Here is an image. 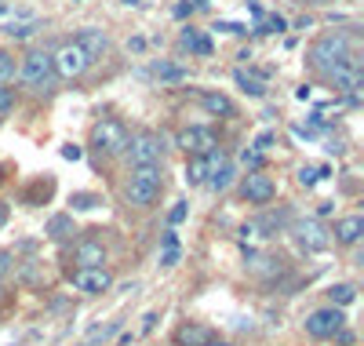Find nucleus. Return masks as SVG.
Instances as JSON below:
<instances>
[{
    "label": "nucleus",
    "mask_w": 364,
    "mask_h": 346,
    "mask_svg": "<svg viewBox=\"0 0 364 346\" xmlns=\"http://www.w3.org/2000/svg\"><path fill=\"white\" fill-rule=\"evenodd\" d=\"M161 186H164V179H161V164H139V168L132 172L128 186H124V197H128L132 208H149V204L157 201Z\"/></svg>",
    "instance_id": "nucleus-1"
},
{
    "label": "nucleus",
    "mask_w": 364,
    "mask_h": 346,
    "mask_svg": "<svg viewBox=\"0 0 364 346\" xmlns=\"http://www.w3.org/2000/svg\"><path fill=\"white\" fill-rule=\"evenodd\" d=\"M26 88H33V91H48L55 84V62H51V51H29L22 58V66H18Z\"/></svg>",
    "instance_id": "nucleus-2"
},
{
    "label": "nucleus",
    "mask_w": 364,
    "mask_h": 346,
    "mask_svg": "<svg viewBox=\"0 0 364 346\" xmlns=\"http://www.w3.org/2000/svg\"><path fill=\"white\" fill-rule=\"evenodd\" d=\"M128 128L120 120H99L95 128H91V146H95L99 153H106V157H117V153H124L128 150Z\"/></svg>",
    "instance_id": "nucleus-3"
},
{
    "label": "nucleus",
    "mask_w": 364,
    "mask_h": 346,
    "mask_svg": "<svg viewBox=\"0 0 364 346\" xmlns=\"http://www.w3.org/2000/svg\"><path fill=\"white\" fill-rule=\"evenodd\" d=\"M346 55H350L346 33H328V37H321V41L310 48V62H314V70H321V73H328L331 66H339Z\"/></svg>",
    "instance_id": "nucleus-4"
},
{
    "label": "nucleus",
    "mask_w": 364,
    "mask_h": 346,
    "mask_svg": "<svg viewBox=\"0 0 364 346\" xmlns=\"http://www.w3.org/2000/svg\"><path fill=\"white\" fill-rule=\"evenodd\" d=\"M51 62H55V77H66V80L84 77V73H87V66H91V58L84 55V48H80L77 41H66L63 48H58V51L51 55Z\"/></svg>",
    "instance_id": "nucleus-5"
},
{
    "label": "nucleus",
    "mask_w": 364,
    "mask_h": 346,
    "mask_svg": "<svg viewBox=\"0 0 364 346\" xmlns=\"http://www.w3.org/2000/svg\"><path fill=\"white\" fill-rule=\"evenodd\" d=\"M291 237L302 251H310V256L314 251H328V244H331V234H328V226L321 223V219H295Z\"/></svg>",
    "instance_id": "nucleus-6"
},
{
    "label": "nucleus",
    "mask_w": 364,
    "mask_h": 346,
    "mask_svg": "<svg viewBox=\"0 0 364 346\" xmlns=\"http://www.w3.org/2000/svg\"><path fill=\"white\" fill-rule=\"evenodd\" d=\"M124 153H132V164H135V168H139V164H161L164 139H161L157 132H139V135L128 139V150H124Z\"/></svg>",
    "instance_id": "nucleus-7"
},
{
    "label": "nucleus",
    "mask_w": 364,
    "mask_h": 346,
    "mask_svg": "<svg viewBox=\"0 0 364 346\" xmlns=\"http://www.w3.org/2000/svg\"><path fill=\"white\" fill-rule=\"evenodd\" d=\"M70 281H73V288L84 292V295H102V292L113 288V273L106 266H77L70 273Z\"/></svg>",
    "instance_id": "nucleus-8"
},
{
    "label": "nucleus",
    "mask_w": 364,
    "mask_h": 346,
    "mask_svg": "<svg viewBox=\"0 0 364 346\" xmlns=\"http://www.w3.org/2000/svg\"><path fill=\"white\" fill-rule=\"evenodd\" d=\"M240 194H245L248 204H269L273 197H277V182H273L262 168L259 172H248L245 182H240Z\"/></svg>",
    "instance_id": "nucleus-9"
},
{
    "label": "nucleus",
    "mask_w": 364,
    "mask_h": 346,
    "mask_svg": "<svg viewBox=\"0 0 364 346\" xmlns=\"http://www.w3.org/2000/svg\"><path fill=\"white\" fill-rule=\"evenodd\" d=\"M343 325H346V318H343V310H339V306L314 310L310 318H306V332H310L314 339H331V335H336Z\"/></svg>",
    "instance_id": "nucleus-10"
},
{
    "label": "nucleus",
    "mask_w": 364,
    "mask_h": 346,
    "mask_svg": "<svg viewBox=\"0 0 364 346\" xmlns=\"http://www.w3.org/2000/svg\"><path fill=\"white\" fill-rule=\"evenodd\" d=\"M328 80L331 84H336L339 91H350V95H353V91L360 88V80H364V70H360V58L350 51L343 62H339V66H331L328 70Z\"/></svg>",
    "instance_id": "nucleus-11"
},
{
    "label": "nucleus",
    "mask_w": 364,
    "mask_h": 346,
    "mask_svg": "<svg viewBox=\"0 0 364 346\" xmlns=\"http://www.w3.org/2000/svg\"><path fill=\"white\" fill-rule=\"evenodd\" d=\"M80 48H84V55L95 62V58H102L106 51H109V37L102 33V29H95V26H87V29H80V33L73 37Z\"/></svg>",
    "instance_id": "nucleus-12"
},
{
    "label": "nucleus",
    "mask_w": 364,
    "mask_h": 346,
    "mask_svg": "<svg viewBox=\"0 0 364 346\" xmlns=\"http://www.w3.org/2000/svg\"><path fill=\"white\" fill-rule=\"evenodd\" d=\"M178 146L193 157V153H208V150H215L219 142H215V135H211L208 128H186V132H178Z\"/></svg>",
    "instance_id": "nucleus-13"
},
{
    "label": "nucleus",
    "mask_w": 364,
    "mask_h": 346,
    "mask_svg": "<svg viewBox=\"0 0 364 346\" xmlns=\"http://www.w3.org/2000/svg\"><path fill=\"white\" fill-rule=\"evenodd\" d=\"M73 263L77 266H106V248H102V241H80L77 244V251H73Z\"/></svg>",
    "instance_id": "nucleus-14"
},
{
    "label": "nucleus",
    "mask_w": 364,
    "mask_h": 346,
    "mask_svg": "<svg viewBox=\"0 0 364 346\" xmlns=\"http://www.w3.org/2000/svg\"><path fill=\"white\" fill-rule=\"evenodd\" d=\"M364 234V215H346L336 223V241L339 244H357Z\"/></svg>",
    "instance_id": "nucleus-15"
},
{
    "label": "nucleus",
    "mask_w": 364,
    "mask_h": 346,
    "mask_svg": "<svg viewBox=\"0 0 364 346\" xmlns=\"http://www.w3.org/2000/svg\"><path fill=\"white\" fill-rule=\"evenodd\" d=\"M233 80H237V88L245 91V95H252V99H262V95H266V80L255 77V73H248L245 66L233 70Z\"/></svg>",
    "instance_id": "nucleus-16"
},
{
    "label": "nucleus",
    "mask_w": 364,
    "mask_h": 346,
    "mask_svg": "<svg viewBox=\"0 0 364 346\" xmlns=\"http://www.w3.org/2000/svg\"><path fill=\"white\" fill-rule=\"evenodd\" d=\"M200 106H204L211 117H233V113H237L233 103H230L226 95H219V91H204V95H200Z\"/></svg>",
    "instance_id": "nucleus-17"
},
{
    "label": "nucleus",
    "mask_w": 364,
    "mask_h": 346,
    "mask_svg": "<svg viewBox=\"0 0 364 346\" xmlns=\"http://www.w3.org/2000/svg\"><path fill=\"white\" fill-rule=\"evenodd\" d=\"M51 241H66L70 234H77L73 230V215H55V219H48V230H44Z\"/></svg>",
    "instance_id": "nucleus-18"
},
{
    "label": "nucleus",
    "mask_w": 364,
    "mask_h": 346,
    "mask_svg": "<svg viewBox=\"0 0 364 346\" xmlns=\"http://www.w3.org/2000/svg\"><path fill=\"white\" fill-rule=\"evenodd\" d=\"M186 182L190 186H204L208 182V161H204V153H193L190 161H186Z\"/></svg>",
    "instance_id": "nucleus-19"
},
{
    "label": "nucleus",
    "mask_w": 364,
    "mask_h": 346,
    "mask_svg": "<svg viewBox=\"0 0 364 346\" xmlns=\"http://www.w3.org/2000/svg\"><path fill=\"white\" fill-rule=\"evenodd\" d=\"M178 256H182V251H178V234L175 230H168L164 234V241H161V266H175L178 263Z\"/></svg>",
    "instance_id": "nucleus-20"
},
{
    "label": "nucleus",
    "mask_w": 364,
    "mask_h": 346,
    "mask_svg": "<svg viewBox=\"0 0 364 346\" xmlns=\"http://www.w3.org/2000/svg\"><path fill=\"white\" fill-rule=\"evenodd\" d=\"M230 182H233V164L226 161L223 168H215V172L208 175V182H204V186H208V190H215V194H223V190H226Z\"/></svg>",
    "instance_id": "nucleus-21"
},
{
    "label": "nucleus",
    "mask_w": 364,
    "mask_h": 346,
    "mask_svg": "<svg viewBox=\"0 0 364 346\" xmlns=\"http://www.w3.org/2000/svg\"><path fill=\"white\" fill-rule=\"evenodd\" d=\"M182 48H190L193 55H211V41L204 33H197V29H186V33H182Z\"/></svg>",
    "instance_id": "nucleus-22"
},
{
    "label": "nucleus",
    "mask_w": 364,
    "mask_h": 346,
    "mask_svg": "<svg viewBox=\"0 0 364 346\" xmlns=\"http://www.w3.org/2000/svg\"><path fill=\"white\" fill-rule=\"evenodd\" d=\"M154 77H157V80H186L190 70H186V66H175V62H157Z\"/></svg>",
    "instance_id": "nucleus-23"
},
{
    "label": "nucleus",
    "mask_w": 364,
    "mask_h": 346,
    "mask_svg": "<svg viewBox=\"0 0 364 346\" xmlns=\"http://www.w3.org/2000/svg\"><path fill=\"white\" fill-rule=\"evenodd\" d=\"M211 339V332L208 328H178V346H204Z\"/></svg>",
    "instance_id": "nucleus-24"
},
{
    "label": "nucleus",
    "mask_w": 364,
    "mask_h": 346,
    "mask_svg": "<svg viewBox=\"0 0 364 346\" xmlns=\"http://www.w3.org/2000/svg\"><path fill=\"white\" fill-rule=\"evenodd\" d=\"M328 295H331V306H350V303L357 299V288H353V285H336Z\"/></svg>",
    "instance_id": "nucleus-25"
},
{
    "label": "nucleus",
    "mask_w": 364,
    "mask_h": 346,
    "mask_svg": "<svg viewBox=\"0 0 364 346\" xmlns=\"http://www.w3.org/2000/svg\"><path fill=\"white\" fill-rule=\"evenodd\" d=\"M288 22L281 15H259V33H284Z\"/></svg>",
    "instance_id": "nucleus-26"
},
{
    "label": "nucleus",
    "mask_w": 364,
    "mask_h": 346,
    "mask_svg": "<svg viewBox=\"0 0 364 346\" xmlns=\"http://www.w3.org/2000/svg\"><path fill=\"white\" fill-rule=\"evenodd\" d=\"M15 70H18V66H15V55L0 48V84H8V80L15 77Z\"/></svg>",
    "instance_id": "nucleus-27"
},
{
    "label": "nucleus",
    "mask_w": 364,
    "mask_h": 346,
    "mask_svg": "<svg viewBox=\"0 0 364 346\" xmlns=\"http://www.w3.org/2000/svg\"><path fill=\"white\" fill-rule=\"evenodd\" d=\"M37 29H41L37 22H11V26H8V37H15V41H26V37H33Z\"/></svg>",
    "instance_id": "nucleus-28"
},
{
    "label": "nucleus",
    "mask_w": 364,
    "mask_h": 346,
    "mask_svg": "<svg viewBox=\"0 0 364 346\" xmlns=\"http://www.w3.org/2000/svg\"><path fill=\"white\" fill-rule=\"evenodd\" d=\"M11 110H15V88L0 84V117H8Z\"/></svg>",
    "instance_id": "nucleus-29"
},
{
    "label": "nucleus",
    "mask_w": 364,
    "mask_h": 346,
    "mask_svg": "<svg viewBox=\"0 0 364 346\" xmlns=\"http://www.w3.org/2000/svg\"><path fill=\"white\" fill-rule=\"evenodd\" d=\"M77 211H91V208H95L99 201H95V194H73V201H70Z\"/></svg>",
    "instance_id": "nucleus-30"
},
{
    "label": "nucleus",
    "mask_w": 364,
    "mask_h": 346,
    "mask_svg": "<svg viewBox=\"0 0 364 346\" xmlns=\"http://www.w3.org/2000/svg\"><path fill=\"white\" fill-rule=\"evenodd\" d=\"M186 215H190V208H186V201H175V208L168 211V223H171V226H178V223H182V219H186Z\"/></svg>",
    "instance_id": "nucleus-31"
},
{
    "label": "nucleus",
    "mask_w": 364,
    "mask_h": 346,
    "mask_svg": "<svg viewBox=\"0 0 364 346\" xmlns=\"http://www.w3.org/2000/svg\"><path fill=\"white\" fill-rule=\"evenodd\" d=\"M240 161H245L252 172H259V168H262V153H259V150H245V153H240Z\"/></svg>",
    "instance_id": "nucleus-32"
},
{
    "label": "nucleus",
    "mask_w": 364,
    "mask_h": 346,
    "mask_svg": "<svg viewBox=\"0 0 364 346\" xmlns=\"http://www.w3.org/2000/svg\"><path fill=\"white\" fill-rule=\"evenodd\" d=\"M273 139H277V135H273V132H259V135H255V142H252V150L266 153V150L273 146Z\"/></svg>",
    "instance_id": "nucleus-33"
},
{
    "label": "nucleus",
    "mask_w": 364,
    "mask_h": 346,
    "mask_svg": "<svg viewBox=\"0 0 364 346\" xmlns=\"http://www.w3.org/2000/svg\"><path fill=\"white\" fill-rule=\"evenodd\" d=\"M317 179H321V172H317V168H306V164L299 168V182H302V186H314Z\"/></svg>",
    "instance_id": "nucleus-34"
},
{
    "label": "nucleus",
    "mask_w": 364,
    "mask_h": 346,
    "mask_svg": "<svg viewBox=\"0 0 364 346\" xmlns=\"http://www.w3.org/2000/svg\"><path fill=\"white\" fill-rule=\"evenodd\" d=\"M63 157H66V161H80V157H84V150H80L77 142H70V146H63Z\"/></svg>",
    "instance_id": "nucleus-35"
},
{
    "label": "nucleus",
    "mask_w": 364,
    "mask_h": 346,
    "mask_svg": "<svg viewBox=\"0 0 364 346\" xmlns=\"http://www.w3.org/2000/svg\"><path fill=\"white\" fill-rule=\"evenodd\" d=\"M11 273V251H0V281Z\"/></svg>",
    "instance_id": "nucleus-36"
},
{
    "label": "nucleus",
    "mask_w": 364,
    "mask_h": 346,
    "mask_svg": "<svg viewBox=\"0 0 364 346\" xmlns=\"http://www.w3.org/2000/svg\"><path fill=\"white\" fill-rule=\"evenodd\" d=\"M215 29H223V33H245V26H237V22H219Z\"/></svg>",
    "instance_id": "nucleus-37"
},
{
    "label": "nucleus",
    "mask_w": 364,
    "mask_h": 346,
    "mask_svg": "<svg viewBox=\"0 0 364 346\" xmlns=\"http://www.w3.org/2000/svg\"><path fill=\"white\" fill-rule=\"evenodd\" d=\"M154 321H157V313H146V321H142V332H154Z\"/></svg>",
    "instance_id": "nucleus-38"
},
{
    "label": "nucleus",
    "mask_w": 364,
    "mask_h": 346,
    "mask_svg": "<svg viewBox=\"0 0 364 346\" xmlns=\"http://www.w3.org/2000/svg\"><path fill=\"white\" fill-rule=\"evenodd\" d=\"M4 223H8V204L0 201V226H4Z\"/></svg>",
    "instance_id": "nucleus-39"
},
{
    "label": "nucleus",
    "mask_w": 364,
    "mask_h": 346,
    "mask_svg": "<svg viewBox=\"0 0 364 346\" xmlns=\"http://www.w3.org/2000/svg\"><path fill=\"white\" fill-rule=\"evenodd\" d=\"M204 346H230V342H219V339H208Z\"/></svg>",
    "instance_id": "nucleus-40"
},
{
    "label": "nucleus",
    "mask_w": 364,
    "mask_h": 346,
    "mask_svg": "<svg viewBox=\"0 0 364 346\" xmlns=\"http://www.w3.org/2000/svg\"><path fill=\"white\" fill-rule=\"evenodd\" d=\"M120 4H132V8H135V4H139V0H120Z\"/></svg>",
    "instance_id": "nucleus-41"
}]
</instances>
